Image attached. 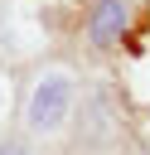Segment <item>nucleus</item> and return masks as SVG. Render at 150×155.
Listing matches in <instances>:
<instances>
[{
  "label": "nucleus",
  "instance_id": "nucleus-1",
  "mask_svg": "<svg viewBox=\"0 0 150 155\" xmlns=\"http://www.w3.org/2000/svg\"><path fill=\"white\" fill-rule=\"evenodd\" d=\"M68 111H73V78L68 73H44L34 82V92H29V107H24L29 131L34 136H53L68 121Z\"/></svg>",
  "mask_w": 150,
  "mask_h": 155
},
{
  "label": "nucleus",
  "instance_id": "nucleus-2",
  "mask_svg": "<svg viewBox=\"0 0 150 155\" xmlns=\"http://www.w3.org/2000/svg\"><path fill=\"white\" fill-rule=\"evenodd\" d=\"M121 29H126V0H97V10H92V24H87L92 44H111Z\"/></svg>",
  "mask_w": 150,
  "mask_h": 155
},
{
  "label": "nucleus",
  "instance_id": "nucleus-3",
  "mask_svg": "<svg viewBox=\"0 0 150 155\" xmlns=\"http://www.w3.org/2000/svg\"><path fill=\"white\" fill-rule=\"evenodd\" d=\"M0 155H29V150H24L19 140H5V145H0Z\"/></svg>",
  "mask_w": 150,
  "mask_h": 155
}]
</instances>
